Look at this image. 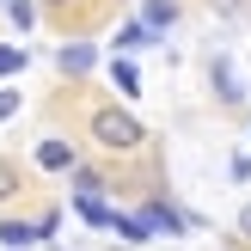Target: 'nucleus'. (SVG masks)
Listing matches in <instances>:
<instances>
[{
    "label": "nucleus",
    "instance_id": "obj_1",
    "mask_svg": "<svg viewBox=\"0 0 251 251\" xmlns=\"http://www.w3.org/2000/svg\"><path fill=\"white\" fill-rule=\"evenodd\" d=\"M141 135H147V129L129 117V110H110V104H104V110L92 117V141H98V147H110V153H129V147H141Z\"/></svg>",
    "mask_w": 251,
    "mask_h": 251
},
{
    "label": "nucleus",
    "instance_id": "obj_2",
    "mask_svg": "<svg viewBox=\"0 0 251 251\" xmlns=\"http://www.w3.org/2000/svg\"><path fill=\"white\" fill-rule=\"evenodd\" d=\"M141 221H147L153 233H184V227H190V215H184V208H172V202H147Z\"/></svg>",
    "mask_w": 251,
    "mask_h": 251
},
{
    "label": "nucleus",
    "instance_id": "obj_3",
    "mask_svg": "<svg viewBox=\"0 0 251 251\" xmlns=\"http://www.w3.org/2000/svg\"><path fill=\"white\" fill-rule=\"evenodd\" d=\"M92 61H98L92 43H61V49H55V68H61V74H92Z\"/></svg>",
    "mask_w": 251,
    "mask_h": 251
},
{
    "label": "nucleus",
    "instance_id": "obj_4",
    "mask_svg": "<svg viewBox=\"0 0 251 251\" xmlns=\"http://www.w3.org/2000/svg\"><path fill=\"white\" fill-rule=\"evenodd\" d=\"M37 239H49V233L31 227V221H6V227H0V245H6V251H25V245H37Z\"/></svg>",
    "mask_w": 251,
    "mask_h": 251
},
{
    "label": "nucleus",
    "instance_id": "obj_5",
    "mask_svg": "<svg viewBox=\"0 0 251 251\" xmlns=\"http://www.w3.org/2000/svg\"><path fill=\"white\" fill-rule=\"evenodd\" d=\"M37 166L43 172H74V141H43L37 147Z\"/></svg>",
    "mask_w": 251,
    "mask_h": 251
},
{
    "label": "nucleus",
    "instance_id": "obj_6",
    "mask_svg": "<svg viewBox=\"0 0 251 251\" xmlns=\"http://www.w3.org/2000/svg\"><path fill=\"white\" fill-rule=\"evenodd\" d=\"M110 86H117L123 98H135V92H141V74H135V61H123V55L110 61Z\"/></svg>",
    "mask_w": 251,
    "mask_h": 251
},
{
    "label": "nucleus",
    "instance_id": "obj_7",
    "mask_svg": "<svg viewBox=\"0 0 251 251\" xmlns=\"http://www.w3.org/2000/svg\"><path fill=\"white\" fill-rule=\"evenodd\" d=\"M0 12L12 19V31H19V37H31V25H37V6H31V0H0Z\"/></svg>",
    "mask_w": 251,
    "mask_h": 251
},
{
    "label": "nucleus",
    "instance_id": "obj_8",
    "mask_svg": "<svg viewBox=\"0 0 251 251\" xmlns=\"http://www.w3.org/2000/svg\"><path fill=\"white\" fill-rule=\"evenodd\" d=\"M215 92L227 98V104H239V98H245V86H239V74H233V61H215Z\"/></svg>",
    "mask_w": 251,
    "mask_h": 251
},
{
    "label": "nucleus",
    "instance_id": "obj_9",
    "mask_svg": "<svg viewBox=\"0 0 251 251\" xmlns=\"http://www.w3.org/2000/svg\"><path fill=\"white\" fill-rule=\"evenodd\" d=\"M172 19H178V0H147V12H141V25H147V31H166Z\"/></svg>",
    "mask_w": 251,
    "mask_h": 251
},
{
    "label": "nucleus",
    "instance_id": "obj_10",
    "mask_svg": "<svg viewBox=\"0 0 251 251\" xmlns=\"http://www.w3.org/2000/svg\"><path fill=\"white\" fill-rule=\"evenodd\" d=\"M110 227H117L123 239H129V245H147V239H153V227H147L141 215H117V221H110Z\"/></svg>",
    "mask_w": 251,
    "mask_h": 251
},
{
    "label": "nucleus",
    "instance_id": "obj_11",
    "mask_svg": "<svg viewBox=\"0 0 251 251\" xmlns=\"http://www.w3.org/2000/svg\"><path fill=\"white\" fill-rule=\"evenodd\" d=\"M147 43H159V37L147 31L141 19H129V25H123V31H117V49H147Z\"/></svg>",
    "mask_w": 251,
    "mask_h": 251
},
{
    "label": "nucleus",
    "instance_id": "obj_12",
    "mask_svg": "<svg viewBox=\"0 0 251 251\" xmlns=\"http://www.w3.org/2000/svg\"><path fill=\"white\" fill-rule=\"evenodd\" d=\"M80 221H92V227H110L117 215H110V208L98 202V196H80Z\"/></svg>",
    "mask_w": 251,
    "mask_h": 251
},
{
    "label": "nucleus",
    "instance_id": "obj_13",
    "mask_svg": "<svg viewBox=\"0 0 251 251\" xmlns=\"http://www.w3.org/2000/svg\"><path fill=\"white\" fill-rule=\"evenodd\" d=\"M74 190H80V196H98V190H104V178L86 172V166H74Z\"/></svg>",
    "mask_w": 251,
    "mask_h": 251
},
{
    "label": "nucleus",
    "instance_id": "obj_14",
    "mask_svg": "<svg viewBox=\"0 0 251 251\" xmlns=\"http://www.w3.org/2000/svg\"><path fill=\"white\" fill-rule=\"evenodd\" d=\"M25 68V49H0V74H19Z\"/></svg>",
    "mask_w": 251,
    "mask_h": 251
},
{
    "label": "nucleus",
    "instance_id": "obj_15",
    "mask_svg": "<svg viewBox=\"0 0 251 251\" xmlns=\"http://www.w3.org/2000/svg\"><path fill=\"white\" fill-rule=\"evenodd\" d=\"M12 110H19V92H12V86H6V92H0V123H6Z\"/></svg>",
    "mask_w": 251,
    "mask_h": 251
},
{
    "label": "nucleus",
    "instance_id": "obj_16",
    "mask_svg": "<svg viewBox=\"0 0 251 251\" xmlns=\"http://www.w3.org/2000/svg\"><path fill=\"white\" fill-rule=\"evenodd\" d=\"M215 12H227V19H233V12H245V0H215Z\"/></svg>",
    "mask_w": 251,
    "mask_h": 251
},
{
    "label": "nucleus",
    "instance_id": "obj_17",
    "mask_svg": "<svg viewBox=\"0 0 251 251\" xmlns=\"http://www.w3.org/2000/svg\"><path fill=\"white\" fill-rule=\"evenodd\" d=\"M0 196H12V172L6 166H0Z\"/></svg>",
    "mask_w": 251,
    "mask_h": 251
},
{
    "label": "nucleus",
    "instance_id": "obj_18",
    "mask_svg": "<svg viewBox=\"0 0 251 251\" xmlns=\"http://www.w3.org/2000/svg\"><path fill=\"white\" fill-rule=\"evenodd\" d=\"M239 233H245V239H251V208H245V215H239Z\"/></svg>",
    "mask_w": 251,
    "mask_h": 251
},
{
    "label": "nucleus",
    "instance_id": "obj_19",
    "mask_svg": "<svg viewBox=\"0 0 251 251\" xmlns=\"http://www.w3.org/2000/svg\"><path fill=\"white\" fill-rule=\"evenodd\" d=\"M55 6H61V0H55Z\"/></svg>",
    "mask_w": 251,
    "mask_h": 251
}]
</instances>
